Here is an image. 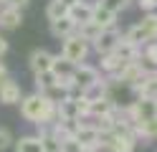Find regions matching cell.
Listing matches in <instances>:
<instances>
[{
  "instance_id": "9a60e30c",
  "label": "cell",
  "mask_w": 157,
  "mask_h": 152,
  "mask_svg": "<svg viewBox=\"0 0 157 152\" xmlns=\"http://www.w3.org/2000/svg\"><path fill=\"white\" fill-rule=\"evenodd\" d=\"M74 68H76V66L71 64V61H66L63 56H56V58H53V66H51L53 76H56V79H61V81H71Z\"/></svg>"
},
{
  "instance_id": "30bf717a",
  "label": "cell",
  "mask_w": 157,
  "mask_h": 152,
  "mask_svg": "<svg viewBox=\"0 0 157 152\" xmlns=\"http://www.w3.org/2000/svg\"><path fill=\"white\" fill-rule=\"evenodd\" d=\"M140 46H134L132 41H127L124 36L119 38V43H117V48H114V56L119 58V61H124V64H132V61H137V56H140Z\"/></svg>"
},
{
  "instance_id": "7a4b0ae2",
  "label": "cell",
  "mask_w": 157,
  "mask_h": 152,
  "mask_svg": "<svg viewBox=\"0 0 157 152\" xmlns=\"http://www.w3.org/2000/svg\"><path fill=\"white\" fill-rule=\"evenodd\" d=\"M124 38L132 41V43L140 46V48L147 46V43H152V41H157V13H144V18L127 30Z\"/></svg>"
},
{
  "instance_id": "d6986e66",
  "label": "cell",
  "mask_w": 157,
  "mask_h": 152,
  "mask_svg": "<svg viewBox=\"0 0 157 152\" xmlns=\"http://www.w3.org/2000/svg\"><path fill=\"white\" fill-rule=\"evenodd\" d=\"M122 66H124V61H119L114 53L101 56V71H104V74H109V79H114L117 74H119V71H122Z\"/></svg>"
},
{
  "instance_id": "484cf974",
  "label": "cell",
  "mask_w": 157,
  "mask_h": 152,
  "mask_svg": "<svg viewBox=\"0 0 157 152\" xmlns=\"http://www.w3.org/2000/svg\"><path fill=\"white\" fill-rule=\"evenodd\" d=\"M137 5H140L144 13H155L157 10V0H137Z\"/></svg>"
},
{
  "instance_id": "7c38bea8",
  "label": "cell",
  "mask_w": 157,
  "mask_h": 152,
  "mask_svg": "<svg viewBox=\"0 0 157 152\" xmlns=\"http://www.w3.org/2000/svg\"><path fill=\"white\" fill-rule=\"evenodd\" d=\"M91 20H94V23L99 25L101 30H104V28H117V13L106 10L101 3L94 5V10H91Z\"/></svg>"
},
{
  "instance_id": "3957f363",
  "label": "cell",
  "mask_w": 157,
  "mask_h": 152,
  "mask_svg": "<svg viewBox=\"0 0 157 152\" xmlns=\"http://www.w3.org/2000/svg\"><path fill=\"white\" fill-rule=\"evenodd\" d=\"M61 56H63L66 61H71L74 66H78V64H84V61H86V56H89V43H86L84 38H78V36L74 33V36L63 38Z\"/></svg>"
},
{
  "instance_id": "e0dca14e",
  "label": "cell",
  "mask_w": 157,
  "mask_h": 152,
  "mask_svg": "<svg viewBox=\"0 0 157 152\" xmlns=\"http://www.w3.org/2000/svg\"><path fill=\"white\" fill-rule=\"evenodd\" d=\"M99 33H101V28L96 25L94 20H86V23L76 25V36H78V38H84L86 43H94V41L99 38Z\"/></svg>"
},
{
  "instance_id": "ffe728a7",
  "label": "cell",
  "mask_w": 157,
  "mask_h": 152,
  "mask_svg": "<svg viewBox=\"0 0 157 152\" xmlns=\"http://www.w3.org/2000/svg\"><path fill=\"white\" fill-rule=\"evenodd\" d=\"M66 15H68V8L61 3V0H51V3L46 5V18L51 20V23L58 20V18H66Z\"/></svg>"
},
{
  "instance_id": "44dd1931",
  "label": "cell",
  "mask_w": 157,
  "mask_h": 152,
  "mask_svg": "<svg viewBox=\"0 0 157 152\" xmlns=\"http://www.w3.org/2000/svg\"><path fill=\"white\" fill-rule=\"evenodd\" d=\"M134 64H137V68L142 71V76L157 74V61H155V58H150L147 53H142V51H140V56H137V61H134Z\"/></svg>"
},
{
  "instance_id": "ac0fdd59",
  "label": "cell",
  "mask_w": 157,
  "mask_h": 152,
  "mask_svg": "<svg viewBox=\"0 0 157 152\" xmlns=\"http://www.w3.org/2000/svg\"><path fill=\"white\" fill-rule=\"evenodd\" d=\"M134 137L137 139H155L157 137V117H152V119H147V122H142V124H134Z\"/></svg>"
},
{
  "instance_id": "4fadbf2b",
  "label": "cell",
  "mask_w": 157,
  "mask_h": 152,
  "mask_svg": "<svg viewBox=\"0 0 157 152\" xmlns=\"http://www.w3.org/2000/svg\"><path fill=\"white\" fill-rule=\"evenodd\" d=\"M91 10H94L91 3H84V0H78L76 5L68 8V18H71L76 25H81V23H86V20H91Z\"/></svg>"
},
{
  "instance_id": "6da1fadb",
  "label": "cell",
  "mask_w": 157,
  "mask_h": 152,
  "mask_svg": "<svg viewBox=\"0 0 157 152\" xmlns=\"http://www.w3.org/2000/svg\"><path fill=\"white\" fill-rule=\"evenodd\" d=\"M18 104H21L23 119L33 122V124H38V127H51V124L58 122V109H56V104H53V101H48L43 94H38V91H36V94L23 96Z\"/></svg>"
},
{
  "instance_id": "603a6c76",
  "label": "cell",
  "mask_w": 157,
  "mask_h": 152,
  "mask_svg": "<svg viewBox=\"0 0 157 152\" xmlns=\"http://www.w3.org/2000/svg\"><path fill=\"white\" fill-rule=\"evenodd\" d=\"M81 150H84V147L78 145L74 137H68V139H61V142H58V152H81Z\"/></svg>"
},
{
  "instance_id": "d4e9b609",
  "label": "cell",
  "mask_w": 157,
  "mask_h": 152,
  "mask_svg": "<svg viewBox=\"0 0 157 152\" xmlns=\"http://www.w3.org/2000/svg\"><path fill=\"white\" fill-rule=\"evenodd\" d=\"M31 0H0V5H5V8H18V10H23Z\"/></svg>"
},
{
  "instance_id": "5b68a950",
  "label": "cell",
  "mask_w": 157,
  "mask_h": 152,
  "mask_svg": "<svg viewBox=\"0 0 157 152\" xmlns=\"http://www.w3.org/2000/svg\"><path fill=\"white\" fill-rule=\"evenodd\" d=\"M74 139H76L81 147H99L101 134L89 124V122L78 119V122H76V129H74Z\"/></svg>"
},
{
  "instance_id": "277c9868",
  "label": "cell",
  "mask_w": 157,
  "mask_h": 152,
  "mask_svg": "<svg viewBox=\"0 0 157 152\" xmlns=\"http://www.w3.org/2000/svg\"><path fill=\"white\" fill-rule=\"evenodd\" d=\"M71 81H74V86H76L78 91H84V89H89V86H94V84H99V81H101V74H99V68H94V66H89V64H78V66L74 68Z\"/></svg>"
},
{
  "instance_id": "cb8c5ba5",
  "label": "cell",
  "mask_w": 157,
  "mask_h": 152,
  "mask_svg": "<svg viewBox=\"0 0 157 152\" xmlns=\"http://www.w3.org/2000/svg\"><path fill=\"white\" fill-rule=\"evenodd\" d=\"M10 145H13V134H10V129H8V127H0V152L8 150Z\"/></svg>"
},
{
  "instance_id": "83f0119b",
  "label": "cell",
  "mask_w": 157,
  "mask_h": 152,
  "mask_svg": "<svg viewBox=\"0 0 157 152\" xmlns=\"http://www.w3.org/2000/svg\"><path fill=\"white\" fill-rule=\"evenodd\" d=\"M8 79V68L3 66V64H0V84H3V81Z\"/></svg>"
},
{
  "instance_id": "5bb4252c",
  "label": "cell",
  "mask_w": 157,
  "mask_h": 152,
  "mask_svg": "<svg viewBox=\"0 0 157 152\" xmlns=\"http://www.w3.org/2000/svg\"><path fill=\"white\" fill-rule=\"evenodd\" d=\"M51 33L56 36V38H68V36H74L76 33V23H74V20L71 18H58V20H53V23H51Z\"/></svg>"
},
{
  "instance_id": "7402d4cb",
  "label": "cell",
  "mask_w": 157,
  "mask_h": 152,
  "mask_svg": "<svg viewBox=\"0 0 157 152\" xmlns=\"http://www.w3.org/2000/svg\"><path fill=\"white\" fill-rule=\"evenodd\" d=\"M99 3H101L106 10H112V13H117V15H119L122 10L129 5V0H99Z\"/></svg>"
},
{
  "instance_id": "8fae6325",
  "label": "cell",
  "mask_w": 157,
  "mask_h": 152,
  "mask_svg": "<svg viewBox=\"0 0 157 152\" xmlns=\"http://www.w3.org/2000/svg\"><path fill=\"white\" fill-rule=\"evenodd\" d=\"M23 23V13L18 8H5V5H0V28H5V30H15V28H21Z\"/></svg>"
},
{
  "instance_id": "f546056e",
  "label": "cell",
  "mask_w": 157,
  "mask_h": 152,
  "mask_svg": "<svg viewBox=\"0 0 157 152\" xmlns=\"http://www.w3.org/2000/svg\"><path fill=\"white\" fill-rule=\"evenodd\" d=\"M81 152H96V147H84Z\"/></svg>"
},
{
  "instance_id": "ba28073f",
  "label": "cell",
  "mask_w": 157,
  "mask_h": 152,
  "mask_svg": "<svg viewBox=\"0 0 157 152\" xmlns=\"http://www.w3.org/2000/svg\"><path fill=\"white\" fill-rule=\"evenodd\" d=\"M21 99H23V94H21L18 81H13L10 76H8L3 84H0V104H18Z\"/></svg>"
},
{
  "instance_id": "9c48e42d",
  "label": "cell",
  "mask_w": 157,
  "mask_h": 152,
  "mask_svg": "<svg viewBox=\"0 0 157 152\" xmlns=\"http://www.w3.org/2000/svg\"><path fill=\"white\" fill-rule=\"evenodd\" d=\"M132 89L140 94V99H152V101H157V74L142 76Z\"/></svg>"
},
{
  "instance_id": "52a82bcc",
  "label": "cell",
  "mask_w": 157,
  "mask_h": 152,
  "mask_svg": "<svg viewBox=\"0 0 157 152\" xmlns=\"http://www.w3.org/2000/svg\"><path fill=\"white\" fill-rule=\"evenodd\" d=\"M53 58H56V56L51 53V51H46V48H36L33 53H31V58H28L33 76H36V74H46V71H51Z\"/></svg>"
},
{
  "instance_id": "4316f807",
  "label": "cell",
  "mask_w": 157,
  "mask_h": 152,
  "mask_svg": "<svg viewBox=\"0 0 157 152\" xmlns=\"http://www.w3.org/2000/svg\"><path fill=\"white\" fill-rule=\"evenodd\" d=\"M5 51H8V41H5L3 36H0V56H3V53H5Z\"/></svg>"
},
{
  "instance_id": "8992f818",
  "label": "cell",
  "mask_w": 157,
  "mask_h": 152,
  "mask_svg": "<svg viewBox=\"0 0 157 152\" xmlns=\"http://www.w3.org/2000/svg\"><path fill=\"white\" fill-rule=\"evenodd\" d=\"M119 38H122V33H119L117 28H104L101 33H99V38H96L91 46H94V51H96L99 56H106V53H114Z\"/></svg>"
},
{
  "instance_id": "2e32d148",
  "label": "cell",
  "mask_w": 157,
  "mask_h": 152,
  "mask_svg": "<svg viewBox=\"0 0 157 152\" xmlns=\"http://www.w3.org/2000/svg\"><path fill=\"white\" fill-rule=\"evenodd\" d=\"M15 145V152H43V145L36 134H28V137H21V139H13Z\"/></svg>"
},
{
  "instance_id": "f1b7e54d",
  "label": "cell",
  "mask_w": 157,
  "mask_h": 152,
  "mask_svg": "<svg viewBox=\"0 0 157 152\" xmlns=\"http://www.w3.org/2000/svg\"><path fill=\"white\" fill-rule=\"evenodd\" d=\"M61 3H63L66 8H71V5H76V3H78V0H61Z\"/></svg>"
}]
</instances>
